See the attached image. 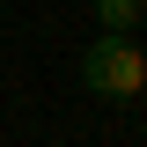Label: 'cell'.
<instances>
[{"instance_id": "3", "label": "cell", "mask_w": 147, "mask_h": 147, "mask_svg": "<svg viewBox=\"0 0 147 147\" xmlns=\"http://www.w3.org/2000/svg\"><path fill=\"white\" fill-rule=\"evenodd\" d=\"M140 15H147V0H140Z\"/></svg>"}, {"instance_id": "1", "label": "cell", "mask_w": 147, "mask_h": 147, "mask_svg": "<svg viewBox=\"0 0 147 147\" xmlns=\"http://www.w3.org/2000/svg\"><path fill=\"white\" fill-rule=\"evenodd\" d=\"M81 81H88L96 96H110V103H132V96L147 88V52L132 37H96L88 52H81Z\"/></svg>"}, {"instance_id": "2", "label": "cell", "mask_w": 147, "mask_h": 147, "mask_svg": "<svg viewBox=\"0 0 147 147\" xmlns=\"http://www.w3.org/2000/svg\"><path fill=\"white\" fill-rule=\"evenodd\" d=\"M96 22H103V37H125L140 22V0H96Z\"/></svg>"}]
</instances>
